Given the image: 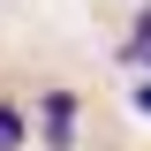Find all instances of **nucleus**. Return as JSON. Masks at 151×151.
<instances>
[{
    "label": "nucleus",
    "mask_w": 151,
    "mask_h": 151,
    "mask_svg": "<svg viewBox=\"0 0 151 151\" xmlns=\"http://www.w3.org/2000/svg\"><path fill=\"white\" fill-rule=\"evenodd\" d=\"M121 60H151V8L136 15V30H129V45H121Z\"/></svg>",
    "instance_id": "7ed1b4c3"
},
{
    "label": "nucleus",
    "mask_w": 151,
    "mask_h": 151,
    "mask_svg": "<svg viewBox=\"0 0 151 151\" xmlns=\"http://www.w3.org/2000/svg\"><path fill=\"white\" fill-rule=\"evenodd\" d=\"M76 91H45L38 98V144L45 151H76Z\"/></svg>",
    "instance_id": "f257e3e1"
},
{
    "label": "nucleus",
    "mask_w": 151,
    "mask_h": 151,
    "mask_svg": "<svg viewBox=\"0 0 151 151\" xmlns=\"http://www.w3.org/2000/svg\"><path fill=\"white\" fill-rule=\"evenodd\" d=\"M23 144H30V121L15 98H0V151H23Z\"/></svg>",
    "instance_id": "f03ea898"
},
{
    "label": "nucleus",
    "mask_w": 151,
    "mask_h": 151,
    "mask_svg": "<svg viewBox=\"0 0 151 151\" xmlns=\"http://www.w3.org/2000/svg\"><path fill=\"white\" fill-rule=\"evenodd\" d=\"M129 98H136V113H151V83H136V91H129Z\"/></svg>",
    "instance_id": "20e7f679"
}]
</instances>
